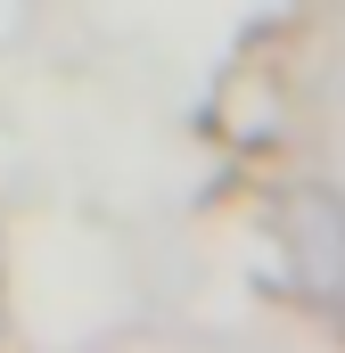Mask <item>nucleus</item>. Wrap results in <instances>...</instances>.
I'll return each mask as SVG.
<instances>
[{"label":"nucleus","mask_w":345,"mask_h":353,"mask_svg":"<svg viewBox=\"0 0 345 353\" xmlns=\"http://www.w3.org/2000/svg\"><path fill=\"white\" fill-rule=\"evenodd\" d=\"M271 247L288 279L313 296V304H337L345 296V197L329 181H296L271 197Z\"/></svg>","instance_id":"1"}]
</instances>
